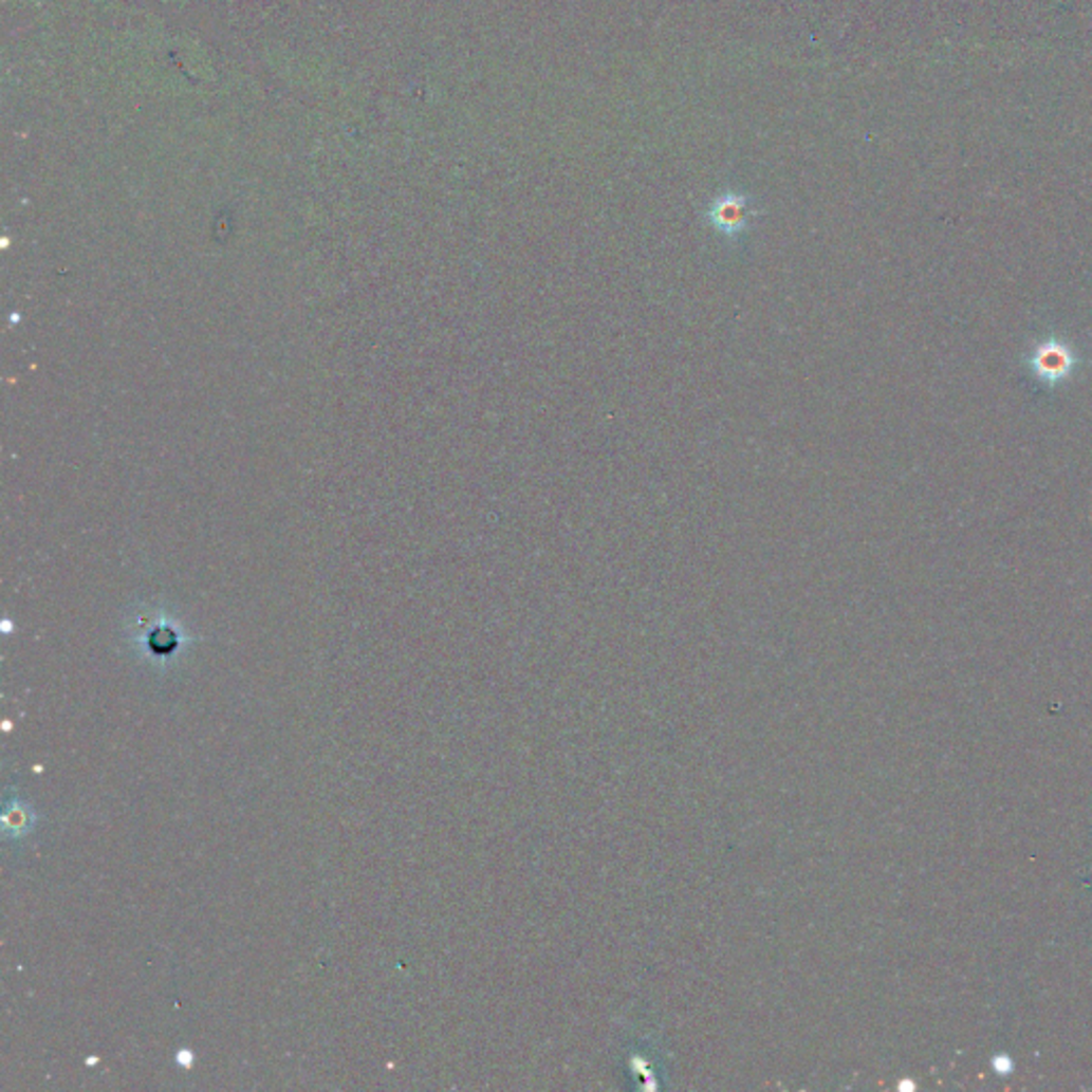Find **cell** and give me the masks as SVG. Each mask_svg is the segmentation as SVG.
I'll return each instance as SVG.
<instances>
[{"label": "cell", "instance_id": "cell-1", "mask_svg": "<svg viewBox=\"0 0 1092 1092\" xmlns=\"http://www.w3.org/2000/svg\"><path fill=\"white\" fill-rule=\"evenodd\" d=\"M749 199L741 192H723L708 207V222L723 237H739L749 228L752 222Z\"/></svg>", "mask_w": 1092, "mask_h": 1092}, {"label": "cell", "instance_id": "cell-3", "mask_svg": "<svg viewBox=\"0 0 1092 1092\" xmlns=\"http://www.w3.org/2000/svg\"><path fill=\"white\" fill-rule=\"evenodd\" d=\"M26 817H29V815L24 813V809L16 807V809L7 811V815H5V828H7V830L16 828L18 832L26 830V828H29V823H31V819H26Z\"/></svg>", "mask_w": 1092, "mask_h": 1092}, {"label": "cell", "instance_id": "cell-2", "mask_svg": "<svg viewBox=\"0 0 1092 1092\" xmlns=\"http://www.w3.org/2000/svg\"><path fill=\"white\" fill-rule=\"evenodd\" d=\"M1069 366V360L1062 352H1058L1056 348L1054 350H1045L1043 356L1039 354V360H1037V368L1043 372V374H1060L1065 372Z\"/></svg>", "mask_w": 1092, "mask_h": 1092}]
</instances>
